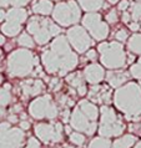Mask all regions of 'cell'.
I'll return each mask as SVG.
<instances>
[{
    "instance_id": "cell-4",
    "label": "cell",
    "mask_w": 141,
    "mask_h": 148,
    "mask_svg": "<svg viewBox=\"0 0 141 148\" xmlns=\"http://www.w3.org/2000/svg\"><path fill=\"white\" fill-rule=\"evenodd\" d=\"M26 30L32 36L35 44L40 46L46 45L51 38H55L61 32L59 25H56L50 19L41 18V16H31L28 21Z\"/></svg>"
},
{
    "instance_id": "cell-5",
    "label": "cell",
    "mask_w": 141,
    "mask_h": 148,
    "mask_svg": "<svg viewBox=\"0 0 141 148\" xmlns=\"http://www.w3.org/2000/svg\"><path fill=\"white\" fill-rule=\"evenodd\" d=\"M97 50L104 67L109 70H119L126 65V52L124 50L122 42H119V41L100 42Z\"/></svg>"
},
{
    "instance_id": "cell-38",
    "label": "cell",
    "mask_w": 141,
    "mask_h": 148,
    "mask_svg": "<svg viewBox=\"0 0 141 148\" xmlns=\"http://www.w3.org/2000/svg\"><path fill=\"white\" fill-rule=\"evenodd\" d=\"M121 20H122L124 23H126V24L130 23V20H131V15H130V13H127V11H122Z\"/></svg>"
},
{
    "instance_id": "cell-1",
    "label": "cell",
    "mask_w": 141,
    "mask_h": 148,
    "mask_svg": "<svg viewBox=\"0 0 141 148\" xmlns=\"http://www.w3.org/2000/svg\"><path fill=\"white\" fill-rule=\"evenodd\" d=\"M41 62L48 73H57L66 76L77 66L79 57L73 51L68 39L64 35H57L51 41L50 46L44 50Z\"/></svg>"
},
{
    "instance_id": "cell-22",
    "label": "cell",
    "mask_w": 141,
    "mask_h": 148,
    "mask_svg": "<svg viewBox=\"0 0 141 148\" xmlns=\"http://www.w3.org/2000/svg\"><path fill=\"white\" fill-rule=\"evenodd\" d=\"M138 142V138L132 134H125L119 137L111 143V148H131Z\"/></svg>"
},
{
    "instance_id": "cell-44",
    "label": "cell",
    "mask_w": 141,
    "mask_h": 148,
    "mask_svg": "<svg viewBox=\"0 0 141 148\" xmlns=\"http://www.w3.org/2000/svg\"><path fill=\"white\" fill-rule=\"evenodd\" d=\"M4 44H5V38H4V35L0 34V46L4 45Z\"/></svg>"
},
{
    "instance_id": "cell-40",
    "label": "cell",
    "mask_w": 141,
    "mask_h": 148,
    "mask_svg": "<svg viewBox=\"0 0 141 148\" xmlns=\"http://www.w3.org/2000/svg\"><path fill=\"white\" fill-rule=\"evenodd\" d=\"M129 27H130V30L131 31H138V30H140V24L139 23H136V21H132V23H130L129 24Z\"/></svg>"
},
{
    "instance_id": "cell-32",
    "label": "cell",
    "mask_w": 141,
    "mask_h": 148,
    "mask_svg": "<svg viewBox=\"0 0 141 148\" xmlns=\"http://www.w3.org/2000/svg\"><path fill=\"white\" fill-rule=\"evenodd\" d=\"M106 20H107V23H109V24H111V25H114V24L118 23L119 16H118V13H116V10L109 11V13L106 14Z\"/></svg>"
},
{
    "instance_id": "cell-31",
    "label": "cell",
    "mask_w": 141,
    "mask_h": 148,
    "mask_svg": "<svg viewBox=\"0 0 141 148\" xmlns=\"http://www.w3.org/2000/svg\"><path fill=\"white\" fill-rule=\"evenodd\" d=\"M129 39V32L125 29H120V30L116 31L115 34V40L119 41V42H125V41Z\"/></svg>"
},
{
    "instance_id": "cell-26",
    "label": "cell",
    "mask_w": 141,
    "mask_h": 148,
    "mask_svg": "<svg viewBox=\"0 0 141 148\" xmlns=\"http://www.w3.org/2000/svg\"><path fill=\"white\" fill-rule=\"evenodd\" d=\"M18 44L24 49H32L35 46V41L29 32H21L18 38Z\"/></svg>"
},
{
    "instance_id": "cell-34",
    "label": "cell",
    "mask_w": 141,
    "mask_h": 148,
    "mask_svg": "<svg viewBox=\"0 0 141 148\" xmlns=\"http://www.w3.org/2000/svg\"><path fill=\"white\" fill-rule=\"evenodd\" d=\"M24 148H41V145H40L39 139H36L35 137H30L28 139V143Z\"/></svg>"
},
{
    "instance_id": "cell-30",
    "label": "cell",
    "mask_w": 141,
    "mask_h": 148,
    "mask_svg": "<svg viewBox=\"0 0 141 148\" xmlns=\"http://www.w3.org/2000/svg\"><path fill=\"white\" fill-rule=\"evenodd\" d=\"M130 75L138 80L141 79V55H140V59L138 60V62L134 64L130 67Z\"/></svg>"
},
{
    "instance_id": "cell-12",
    "label": "cell",
    "mask_w": 141,
    "mask_h": 148,
    "mask_svg": "<svg viewBox=\"0 0 141 148\" xmlns=\"http://www.w3.org/2000/svg\"><path fill=\"white\" fill-rule=\"evenodd\" d=\"M82 27L89 32L90 36L95 40H105L109 35V25L102 21L99 13H88L81 20Z\"/></svg>"
},
{
    "instance_id": "cell-48",
    "label": "cell",
    "mask_w": 141,
    "mask_h": 148,
    "mask_svg": "<svg viewBox=\"0 0 141 148\" xmlns=\"http://www.w3.org/2000/svg\"><path fill=\"white\" fill-rule=\"evenodd\" d=\"M4 87H5V88H8V90H10V87H11V86H10L9 84H6L5 86H4Z\"/></svg>"
},
{
    "instance_id": "cell-41",
    "label": "cell",
    "mask_w": 141,
    "mask_h": 148,
    "mask_svg": "<svg viewBox=\"0 0 141 148\" xmlns=\"http://www.w3.org/2000/svg\"><path fill=\"white\" fill-rule=\"evenodd\" d=\"M20 128H21L23 131L29 130V128H30V123H29L28 121H25V120H23L21 122H20Z\"/></svg>"
},
{
    "instance_id": "cell-21",
    "label": "cell",
    "mask_w": 141,
    "mask_h": 148,
    "mask_svg": "<svg viewBox=\"0 0 141 148\" xmlns=\"http://www.w3.org/2000/svg\"><path fill=\"white\" fill-rule=\"evenodd\" d=\"M23 25L19 23H15V21H8V20H5V21L1 25V32L4 35L9 36V38H14V36L19 35L20 32H21L23 30Z\"/></svg>"
},
{
    "instance_id": "cell-36",
    "label": "cell",
    "mask_w": 141,
    "mask_h": 148,
    "mask_svg": "<svg viewBox=\"0 0 141 148\" xmlns=\"http://www.w3.org/2000/svg\"><path fill=\"white\" fill-rule=\"evenodd\" d=\"M97 57V54H96V50H93V49H89L86 51V59L88 60H91V61H95Z\"/></svg>"
},
{
    "instance_id": "cell-3",
    "label": "cell",
    "mask_w": 141,
    "mask_h": 148,
    "mask_svg": "<svg viewBox=\"0 0 141 148\" xmlns=\"http://www.w3.org/2000/svg\"><path fill=\"white\" fill-rule=\"evenodd\" d=\"M6 69L10 77L24 79L28 76H43L40 71L39 59L28 49H18L8 56Z\"/></svg>"
},
{
    "instance_id": "cell-16",
    "label": "cell",
    "mask_w": 141,
    "mask_h": 148,
    "mask_svg": "<svg viewBox=\"0 0 141 148\" xmlns=\"http://www.w3.org/2000/svg\"><path fill=\"white\" fill-rule=\"evenodd\" d=\"M82 76L90 85H97L105 79V70L100 64H90L84 69Z\"/></svg>"
},
{
    "instance_id": "cell-29",
    "label": "cell",
    "mask_w": 141,
    "mask_h": 148,
    "mask_svg": "<svg viewBox=\"0 0 141 148\" xmlns=\"http://www.w3.org/2000/svg\"><path fill=\"white\" fill-rule=\"evenodd\" d=\"M130 15H131V19L134 20V21H136V23L140 21V20H141V1H138V3L132 4Z\"/></svg>"
},
{
    "instance_id": "cell-37",
    "label": "cell",
    "mask_w": 141,
    "mask_h": 148,
    "mask_svg": "<svg viewBox=\"0 0 141 148\" xmlns=\"http://www.w3.org/2000/svg\"><path fill=\"white\" fill-rule=\"evenodd\" d=\"M60 86H61V82H60L59 79H53L50 81V88L54 90V91H57Z\"/></svg>"
},
{
    "instance_id": "cell-47",
    "label": "cell",
    "mask_w": 141,
    "mask_h": 148,
    "mask_svg": "<svg viewBox=\"0 0 141 148\" xmlns=\"http://www.w3.org/2000/svg\"><path fill=\"white\" fill-rule=\"evenodd\" d=\"M134 148H141V141L136 142V143H135V147H134Z\"/></svg>"
},
{
    "instance_id": "cell-6",
    "label": "cell",
    "mask_w": 141,
    "mask_h": 148,
    "mask_svg": "<svg viewBox=\"0 0 141 148\" xmlns=\"http://www.w3.org/2000/svg\"><path fill=\"white\" fill-rule=\"evenodd\" d=\"M124 131H125V123L116 114L115 110L107 105H102L100 108V123L97 130L99 134L106 138L120 137Z\"/></svg>"
},
{
    "instance_id": "cell-15",
    "label": "cell",
    "mask_w": 141,
    "mask_h": 148,
    "mask_svg": "<svg viewBox=\"0 0 141 148\" xmlns=\"http://www.w3.org/2000/svg\"><path fill=\"white\" fill-rule=\"evenodd\" d=\"M20 87H21L23 96L25 98L39 96L45 90V84L39 79H29L20 82Z\"/></svg>"
},
{
    "instance_id": "cell-18",
    "label": "cell",
    "mask_w": 141,
    "mask_h": 148,
    "mask_svg": "<svg viewBox=\"0 0 141 148\" xmlns=\"http://www.w3.org/2000/svg\"><path fill=\"white\" fill-rule=\"evenodd\" d=\"M66 82H68L74 90H76L79 96H85V95L88 93V88H86V85H85V79L81 72H79V71L71 72L66 77Z\"/></svg>"
},
{
    "instance_id": "cell-19",
    "label": "cell",
    "mask_w": 141,
    "mask_h": 148,
    "mask_svg": "<svg viewBox=\"0 0 141 148\" xmlns=\"http://www.w3.org/2000/svg\"><path fill=\"white\" fill-rule=\"evenodd\" d=\"M26 19H28V11L23 9V8H11V9L6 11L5 20H8V21H15L23 25L26 21Z\"/></svg>"
},
{
    "instance_id": "cell-52",
    "label": "cell",
    "mask_w": 141,
    "mask_h": 148,
    "mask_svg": "<svg viewBox=\"0 0 141 148\" xmlns=\"http://www.w3.org/2000/svg\"><path fill=\"white\" fill-rule=\"evenodd\" d=\"M56 1H59V0H56Z\"/></svg>"
},
{
    "instance_id": "cell-51",
    "label": "cell",
    "mask_w": 141,
    "mask_h": 148,
    "mask_svg": "<svg viewBox=\"0 0 141 148\" xmlns=\"http://www.w3.org/2000/svg\"><path fill=\"white\" fill-rule=\"evenodd\" d=\"M65 148H75V147H73V146H66Z\"/></svg>"
},
{
    "instance_id": "cell-10",
    "label": "cell",
    "mask_w": 141,
    "mask_h": 148,
    "mask_svg": "<svg viewBox=\"0 0 141 148\" xmlns=\"http://www.w3.org/2000/svg\"><path fill=\"white\" fill-rule=\"evenodd\" d=\"M25 132L16 127H11L9 122L0 123V148H21Z\"/></svg>"
},
{
    "instance_id": "cell-25",
    "label": "cell",
    "mask_w": 141,
    "mask_h": 148,
    "mask_svg": "<svg viewBox=\"0 0 141 148\" xmlns=\"http://www.w3.org/2000/svg\"><path fill=\"white\" fill-rule=\"evenodd\" d=\"M88 148H111V141L110 138H106V137H95L90 141Z\"/></svg>"
},
{
    "instance_id": "cell-46",
    "label": "cell",
    "mask_w": 141,
    "mask_h": 148,
    "mask_svg": "<svg viewBox=\"0 0 141 148\" xmlns=\"http://www.w3.org/2000/svg\"><path fill=\"white\" fill-rule=\"evenodd\" d=\"M120 1V0H107V3H109V4H113V5H114V4H118Z\"/></svg>"
},
{
    "instance_id": "cell-28",
    "label": "cell",
    "mask_w": 141,
    "mask_h": 148,
    "mask_svg": "<svg viewBox=\"0 0 141 148\" xmlns=\"http://www.w3.org/2000/svg\"><path fill=\"white\" fill-rule=\"evenodd\" d=\"M69 136H70V142L74 143V145H76V146H79V147H81L85 143V141H86L85 136L82 134L81 132H77V131H75V132H71Z\"/></svg>"
},
{
    "instance_id": "cell-14",
    "label": "cell",
    "mask_w": 141,
    "mask_h": 148,
    "mask_svg": "<svg viewBox=\"0 0 141 148\" xmlns=\"http://www.w3.org/2000/svg\"><path fill=\"white\" fill-rule=\"evenodd\" d=\"M89 101L99 105H109L111 102V88L106 85H93L89 91H88Z\"/></svg>"
},
{
    "instance_id": "cell-24",
    "label": "cell",
    "mask_w": 141,
    "mask_h": 148,
    "mask_svg": "<svg viewBox=\"0 0 141 148\" xmlns=\"http://www.w3.org/2000/svg\"><path fill=\"white\" fill-rule=\"evenodd\" d=\"M127 49L135 55H141V34H134L127 39Z\"/></svg>"
},
{
    "instance_id": "cell-54",
    "label": "cell",
    "mask_w": 141,
    "mask_h": 148,
    "mask_svg": "<svg viewBox=\"0 0 141 148\" xmlns=\"http://www.w3.org/2000/svg\"><path fill=\"white\" fill-rule=\"evenodd\" d=\"M140 26H141V25H140Z\"/></svg>"
},
{
    "instance_id": "cell-33",
    "label": "cell",
    "mask_w": 141,
    "mask_h": 148,
    "mask_svg": "<svg viewBox=\"0 0 141 148\" xmlns=\"http://www.w3.org/2000/svg\"><path fill=\"white\" fill-rule=\"evenodd\" d=\"M30 0H8V4L9 6L11 5V8H23L29 4Z\"/></svg>"
},
{
    "instance_id": "cell-39",
    "label": "cell",
    "mask_w": 141,
    "mask_h": 148,
    "mask_svg": "<svg viewBox=\"0 0 141 148\" xmlns=\"http://www.w3.org/2000/svg\"><path fill=\"white\" fill-rule=\"evenodd\" d=\"M70 110H64V112L61 113V118H63V122H69L70 118Z\"/></svg>"
},
{
    "instance_id": "cell-2",
    "label": "cell",
    "mask_w": 141,
    "mask_h": 148,
    "mask_svg": "<svg viewBox=\"0 0 141 148\" xmlns=\"http://www.w3.org/2000/svg\"><path fill=\"white\" fill-rule=\"evenodd\" d=\"M114 103L126 120L138 122L141 120V85L129 81L116 88Z\"/></svg>"
},
{
    "instance_id": "cell-50",
    "label": "cell",
    "mask_w": 141,
    "mask_h": 148,
    "mask_svg": "<svg viewBox=\"0 0 141 148\" xmlns=\"http://www.w3.org/2000/svg\"><path fill=\"white\" fill-rule=\"evenodd\" d=\"M3 80H4V79H3V76H1V75H0V85H1V82H3Z\"/></svg>"
},
{
    "instance_id": "cell-53",
    "label": "cell",
    "mask_w": 141,
    "mask_h": 148,
    "mask_svg": "<svg viewBox=\"0 0 141 148\" xmlns=\"http://www.w3.org/2000/svg\"><path fill=\"white\" fill-rule=\"evenodd\" d=\"M139 1H141V0H139Z\"/></svg>"
},
{
    "instance_id": "cell-43",
    "label": "cell",
    "mask_w": 141,
    "mask_h": 148,
    "mask_svg": "<svg viewBox=\"0 0 141 148\" xmlns=\"http://www.w3.org/2000/svg\"><path fill=\"white\" fill-rule=\"evenodd\" d=\"M5 16H6V11L0 9V23H4L5 21Z\"/></svg>"
},
{
    "instance_id": "cell-11",
    "label": "cell",
    "mask_w": 141,
    "mask_h": 148,
    "mask_svg": "<svg viewBox=\"0 0 141 148\" xmlns=\"http://www.w3.org/2000/svg\"><path fill=\"white\" fill-rule=\"evenodd\" d=\"M66 39H68L70 46L79 54H84L94 45L90 34L85 30V27L79 25H74L69 29L66 32Z\"/></svg>"
},
{
    "instance_id": "cell-49",
    "label": "cell",
    "mask_w": 141,
    "mask_h": 148,
    "mask_svg": "<svg viewBox=\"0 0 141 148\" xmlns=\"http://www.w3.org/2000/svg\"><path fill=\"white\" fill-rule=\"evenodd\" d=\"M1 59H3V51L0 50V61H1Z\"/></svg>"
},
{
    "instance_id": "cell-8",
    "label": "cell",
    "mask_w": 141,
    "mask_h": 148,
    "mask_svg": "<svg viewBox=\"0 0 141 148\" xmlns=\"http://www.w3.org/2000/svg\"><path fill=\"white\" fill-rule=\"evenodd\" d=\"M29 113L34 120H55L59 116V108L50 95H44L30 102Z\"/></svg>"
},
{
    "instance_id": "cell-9",
    "label": "cell",
    "mask_w": 141,
    "mask_h": 148,
    "mask_svg": "<svg viewBox=\"0 0 141 148\" xmlns=\"http://www.w3.org/2000/svg\"><path fill=\"white\" fill-rule=\"evenodd\" d=\"M64 127L61 122H49V123H36L34 127L35 136L43 143H59L63 141Z\"/></svg>"
},
{
    "instance_id": "cell-20",
    "label": "cell",
    "mask_w": 141,
    "mask_h": 148,
    "mask_svg": "<svg viewBox=\"0 0 141 148\" xmlns=\"http://www.w3.org/2000/svg\"><path fill=\"white\" fill-rule=\"evenodd\" d=\"M54 5L51 0H36L32 4V11L39 15H50L53 13Z\"/></svg>"
},
{
    "instance_id": "cell-27",
    "label": "cell",
    "mask_w": 141,
    "mask_h": 148,
    "mask_svg": "<svg viewBox=\"0 0 141 148\" xmlns=\"http://www.w3.org/2000/svg\"><path fill=\"white\" fill-rule=\"evenodd\" d=\"M11 102V92L8 88H0V108L5 107Z\"/></svg>"
},
{
    "instance_id": "cell-7",
    "label": "cell",
    "mask_w": 141,
    "mask_h": 148,
    "mask_svg": "<svg viewBox=\"0 0 141 148\" xmlns=\"http://www.w3.org/2000/svg\"><path fill=\"white\" fill-rule=\"evenodd\" d=\"M51 14L60 26H71L81 20V8L75 0L60 1L54 6Z\"/></svg>"
},
{
    "instance_id": "cell-45",
    "label": "cell",
    "mask_w": 141,
    "mask_h": 148,
    "mask_svg": "<svg viewBox=\"0 0 141 148\" xmlns=\"http://www.w3.org/2000/svg\"><path fill=\"white\" fill-rule=\"evenodd\" d=\"M65 131H66V133H68V134H70V133H71V127L66 126V127H65Z\"/></svg>"
},
{
    "instance_id": "cell-35",
    "label": "cell",
    "mask_w": 141,
    "mask_h": 148,
    "mask_svg": "<svg viewBox=\"0 0 141 148\" xmlns=\"http://www.w3.org/2000/svg\"><path fill=\"white\" fill-rule=\"evenodd\" d=\"M131 4L129 0H121V1H119V5H118V9L120 11H126L127 10V8L130 6Z\"/></svg>"
},
{
    "instance_id": "cell-13",
    "label": "cell",
    "mask_w": 141,
    "mask_h": 148,
    "mask_svg": "<svg viewBox=\"0 0 141 148\" xmlns=\"http://www.w3.org/2000/svg\"><path fill=\"white\" fill-rule=\"evenodd\" d=\"M69 125L73 130L77 131V132H81V133H85L88 136H93L95 133V131L97 130L96 121H91L77 106L70 113Z\"/></svg>"
},
{
    "instance_id": "cell-42",
    "label": "cell",
    "mask_w": 141,
    "mask_h": 148,
    "mask_svg": "<svg viewBox=\"0 0 141 148\" xmlns=\"http://www.w3.org/2000/svg\"><path fill=\"white\" fill-rule=\"evenodd\" d=\"M8 122H9V123H16V122H18V116L14 114V113H11L10 116L8 117Z\"/></svg>"
},
{
    "instance_id": "cell-17",
    "label": "cell",
    "mask_w": 141,
    "mask_h": 148,
    "mask_svg": "<svg viewBox=\"0 0 141 148\" xmlns=\"http://www.w3.org/2000/svg\"><path fill=\"white\" fill-rule=\"evenodd\" d=\"M130 72L127 71H124V70H110L109 72L105 73V77H106V81L111 87L114 88H118L120 86L125 85L126 82H129L130 80Z\"/></svg>"
},
{
    "instance_id": "cell-23",
    "label": "cell",
    "mask_w": 141,
    "mask_h": 148,
    "mask_svg": "<svg viewBox=\"0 0 141 148\" xmlns=\"http://www.w3.org/2000/svg\"><path fill=\"white\" fill-rule=\"evenodd\" d=\"M77 4L88 13H96L104 6V0H77Z\"/></svg>"
}]
</instances>
